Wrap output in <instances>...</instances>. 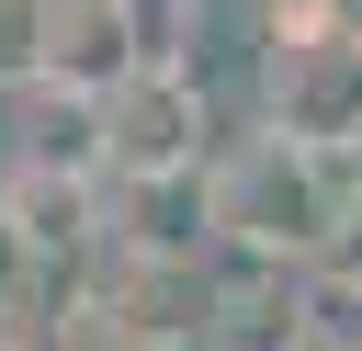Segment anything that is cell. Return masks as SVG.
<instances>
[{"instance_id": "obj_1", "label": "cell", "mask_w": 362, "mask_h": 351, "mask_svg": "<svg viewBox=\"0 0 362 351\" xmlns=\"http://www.w3.org/2000/svg\"><path fill=\"white\" fill-rule=\"evenodd\" d=\"M339 204H351V181H339V159H317V147H283L272 125L260 136H238L215 170H204V215H215V238L249 260V272H317L328 260V238H339Z\"/></svg>"}, {"instance_id": "obj_2", "label": "cell", "mask_w": 362, "mask_h": 351, "mask_svg": "<svg viewBox=\"0 0 362 351\" xmlns=\"http://www.w3.org/2000/svg\"><path fill=\"white\" fill-rule=\"evenodd\" d=\"M272 136L351 159L362 147V23L339 0H272V68H260Z\"/></svg>"}, {"instance_id": "obj_3", "label": "cell", "mask_w": 362, "mask_h": 351, "mask_svg": "<svg viewBox=\"0 0 362 351\" xmlns=\"http://www.w3.org/2000/svg\"><path fill=\"white\" fill-rule=\"evenodd\" d=\"M102 181H204V79L181 57H147L124 91H102Z\"/></svg>"}, {"instance_id": "obj_4", "label": "cell", "mask_w": 362, "mask_h": 351, "mask_svg": "<svg viewBox=\"0 0 362 351\" xmlns=\"http://www.w3.org/2000/svg\"><path fill=\"white\" fill-rule=\"evenodd\" d=\"M147 57H158V45H147L136 0H45V91L102 102V91H124Z\"/></svg>"}, {"instance_id": "obj_5", "label": "cell", "mask_w": 362, "mask_h": 351, "mask_svg": "<svg viewBox=\"0 0 362 351\" xmlns=\"http://www.w3.org/2000/svg\"><path fill=\"white\" fill-rule=\"evenodd\" d=\"M0 215L34 260H79L102 238V181L90 170H34V159H0Z\"/></svg>"}, {"instance_id": "obj_6", "label": "cell", "mask_w": 362, "mask_h": 351, "mask_svg": "<svg viewBox=\"0 0 362 351\" xmlns=\"http://www.w3.org/2000/svg\"><path fill=\"white\" fill-rule=\"evenodd\" d=\"M0 91H45V0H0Z\"/></svg>"}, {"instance_id": "obj_7", "label": "cell", "mask_w": 362, "mask_h": 351, "mask_svg": "<svg viewBox=\"0 0 362 351\" xmlns=\"http://www.w3.org/2000/svg\"><path fill=\"white\" fill-rule=\"evenodd\" d=\"M23 283H34V249H23V238H11V215H0V317L23 306Z\"/></svg>"}]
</instances>
